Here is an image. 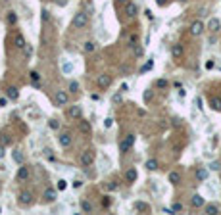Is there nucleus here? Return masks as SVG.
Here are the masks:
<instances>
[{"mask_svg":"<svg viewBox=\"0 0 221 215\" xmlns=\"http://www.w3.org/2000/svg\"><path fill=\"white\" fill-rule=\"evenodd\" d=\"M171 54H173V58H181V56H183V46H181V44H173Z\"/></svg>","mask_w":221,"mask_h":215,"instance_id":"nucleus-21","label":"nucleus"},{"mask_svg":"<svg viewBox=\"0 0 221 215\" xmlns=\"http://www.w3.org/2000/svg\"><path fill=\"white\" fill-rule=\"evenodd\" d=\"M6 94H8L10 100H18V98H19V92H18V88H15V87H8Z\"/></svg>","mask_w":221,"mask_h":215,"instance_id":"nucleus-13","label":"nucleus"},{"mask_svg":"<svg viewBox=\"0 0 221 215\" xmlns=\"http://www.w3.org/2000/svg\"><path fill=\"white\" fill-rule=\"evenodd\" d=\"M48 19H50V14L46 10H43V21H48Z\"/></svg>","mask_w":221,"mask_h":215,"instance_id":"nucleus-38","label":"nucleus"},{"mask_svg":"<svg viewBox=\"0 0 221 215\" xmlns=\"http://www.w3.org/2000/svg\"><path fill=\"white\" fill-rule=\"evenodd\" d=\"M135 54L140 58V56H143V48H136V50H135Z\"/></svg>","mask_w":221,"mask_h":215,"instance_id":"nucleus-48","label":"nucleus"},{"mask_svg":"<svg viewBox=\"0 0 221 215\" xmlns=\"http://www.w3.org/2000/svg\"><path fill=\"white\" fill-rule=\"evenodd\" d=\"M150 98H152V92H144V100H146V102H148V100H150Z\"/></svg>","mask_w":221,"mask_h":215,"instance_id":"nucleus-47","label":"nucleus"},{"mask_svg":"<svg viewBox=\"0 0 221 215\" xmlns=\"http://www.w3.org/2000/svg\"><path fill=\"white\" fill-rule=\"evenodd\" d=\"M173 211H181V209H183V206H181V204H173Z\"/></svg>","mask_w":221,"mask_h":215,"instance_id":"nucleus-39","label":"nucleus"},{"mask_svg":"<svg viewBox=\"0 0 221 215\" xmlns=\"http://www.w3.org/2000/svg\"><path fill=\"white\" fill-rule=\"evenodd\" d=\"M81 186H83L81 181H73V188H81Z\"/></svg>","mask_w":221,"mask_h":215,"instance_id":"nucleus-41","label":"nucleus"},{"mask_svg":"<svg viewBox=\"0 0 221 215\" xmlns=\"http://www.w3.org/2000/svg\"><path fill=\"white\" fill-rule=\"evenodd\" d=\"M44 198H46V200H48V202L56 200V190H54V188H52V186H48V188H46V190H44Z\"/></svg>","mask_w":221,"mask_h":215,"instance_id":"nucleus-17","label":"nucleus"},{"mask_svg":"<svg viewBox=\"0 0 221 215\" xmlns=\"http://www.w3.org/2000/svg\"><path fill=\"white\" fill-rule=\"evenodd\" d=\"M56 4H58V6H66L67 0H56Z\"/></svg>","mask_w":221,"mask_h":215,"instance_id":"nucleus-45","label":"nucleus"},{"mask_svg":"<svg viewBox=\"0 0 221 215\" xmlns=\"http://www.w3.org/2000/svg\"><path fill=\"white\" fill-rule=\"evenodd\" d=\"M14 158H15V161H19V163L23 161V156H21V152H14Z\"/></svg>","mask_w":221,"mask_h":215,"instance_id":"nucleus-35","label":"nucleus"},{"mask_svg":"<svg viewBox=\"0 0 221 215\" xmlns=\"http://www.w3.org/2000/svg\"><path fill=\"white\" fill-rule=\"evenodd\" d=\"M156 87H158V88H165V87H167V81H165V79H158V81H156Z\"/></svg>","mask_w":221,"mask_h":215,"instance_id":"nucleus-30","label":"nucleus"},{"mask_svg":"<svg viewBox=\"0 0 221 215\" xmlns=\"http://www.w3.org/2000/svg\"><path fill=\"white\" fill-rule=\"evenodd\" d=\"M136 177H139V175H136V169H129L127 173H125V179H127V182H135Z\"/></svg>","mask_w":221,"mask_h":215,"instance_id":"nucleus-18","label":"nucleus"},{"mask_svg":"<svg viewBox=\"0 0 221 215\" xmlns=\"http://www.w3.org/2000/svg\"><path fill=\"white\" fill-rule=\"evenodd\" d=\"M210 106H212V109H215V112H221V98L213 96L212 100H210Z\"/></svg>","mask_w":221,"mask_h":215,"instance_id":"nucleus-15","label":"nucleus"},{"mask_svg":"<svg viewBox=\"0 0 221 215\" xmlns=\"http://www.w3.org/2000/svg\"><path fill=\"white\" fill-rule=\"evenodd\" d=\"M156 2H158V6H165V2H167V0H156Z\"/></svg>","mask_w":221,"mask_h":215,"instance_id":"nucleus-50","label":"nucleus"},{"mask_svg":"<svg viewBox=\"0 0 221 215\" xmlns=\"http://www.w3.org/2000/svg\"><path fill=\"white\" fill-rule=\"evenodd\" d=\"M81 209H83V213H92V204L87 202V200H83L81 202Z\"/></svg>","mask_w":221,"mask_h":215,"instance_id":"nucleus-22","label":"nucleus"},{"mask_svg":"<svg viewBox=\"0 0 221 215\" xmlns=\"http://www.w3.org/2000/svg\"><path fill=\"white\" fill-rule=\"evenodd\" d=\"M81 115H83V112H81V108H79V106H73V108L69 109V117H73V119H81Z\"/></svg>","mask_w":221,"mask_h":215,"instance_id":"nucleus-16","label":"nucleus"},{"mask_svg":"<svg viewBox=\"0 0 221 215\" xmlns=\"http://www.w3.org/2000/svg\"><path fill=\"white\" fill-rule=\"evenodd\" d=\"M115 188H117V185H115V182H110V185H108V190H115Z\"/></svg>","mask_w":221,"mask_h":215,"instance_id":"nucleus-43","label":"nucleus"},{"mask_svg":"<svg viewBox=\"0 0 221 215\" xmlns=\"http://www.w3.org/2000/svg\"><path fill=\"white\" fill-rule=\"evenodd\" d=\"M152 67H154V60H150V62H146V64L140 67V73H146V71H150Z\"/></svg>","mask_w":221,"mask_h":215,"instance_id":"nucleus-27","label":"nucleus"},{"mask_svg":"<svg viewBox=\"0 0 221 215\" xmlns=\"http://www.w3.org/2000/svg\"><path fill=\"white\" fill-rule=\"evenodd\" d=\"M146 169H148V171H156L158 169V161L156 160H148V161H146Z\"/></svg>","mask_w":221,"mask_h":215,"instance_id":"nucleus-26","label":"nucleus"},{"mask_svg":"<svg viewBox=\"0 0 221 215\" xmlns=\"http://www.w3.org/2000/svg\"><path fill=\"white\" fill-rule=\"evenodd\" d=\"M69 90H71V92H77V90H79V83L71 81V83H69Z\"/></svg>","mask_w":221,"mask_h":215,"instance_id":"nucleus-32","label":"nucleus"},{"mask_svg":"<svg viewBox=\"0 0 221 215\" xmlns=\"http://www.w3.org/2000/svg\"><path fill=\"white\" fill-rule=\"evenodd\" d=\"M204 211H206L208 215H215V213H217V206H215V204H208Z\"/></svg>","mask_w":221,"mask_h":215,"instance_id":"nucleus-24","label":"nucleus"},{"mask_svg":"<svg viewBox=\"0 0 221 215\" xmlns=\"http://www.w3.org/2000/svg\"><path fill=\"white\" fill-rule=\"evenodd\" d=\"M66 188H67V182H66L64 179L58 181V190H66Z\"/></svg>","mask_w":221,"mask_h":215,"instance_id":"nucleus-33","label":"nucleus"},{"mask_svg":"<svg viewBox=\"0 0 221 215\" xmlns=\"http://www.w3.org/2000/svg\"><path fill=\"white\" fill-rule=\"evenodd\" d=\"M31 202H33V194L31 192H21L19 194V204H21V206H29Z\"/></svg>","mask_w":221,"mask_h":215,"instance_id":"nucleus-6","label":"nucleus"},{"mask_svg":"<svg viewBox=\"0 0 221 215\" xmlns=\"http://www.w3.org/2000/svg\"><path fill=\"white\" fill-rule=\"evenodd\" d=\"M112 123H114V119H112V117H108L106 121H104V127H112Z\"/></svg>","mask_w":221,"mask_h":215,"instance_id":"nucleus-40","label":"nucleus"},{"mask_svg":"<svg viewBox=\"0 0 221 215\" xmlns=\"http://www.w3.org/2000/svg\"><path fill=\"white\" fill-rule=\"evenodd\" d=\"M133 144H135V134H127L121 142H119V152H127Z\"/></svg>","mask_w":221,"mask_h":215,"instance_id":"nucleus-2","label":"nucleus"},{"mask_svg":"<svg viewBox=\"0 0 221 215\" xmlns=\"http://www.w3.org/2000/svg\"><path fill=\"white\" fill-rule=\"evenodd\" d=\"M87 23H88V15H87V14L77 12L75 15H73V27H75V29H83V27H87Z\"/></svg>","mask_w":221,"mask_h":215,"instance_id":"nucleus-1","label":"nucleus"},{"mask_svg":"<svg viewBox=\"0 0 221 215\" xmlns=\"http://www.w3.org/2000/svg\"><path fill=\"white\" fill-rule=\"evenodd\" d=\"M191 204H192V207H202V206H204V198L200 196V194H194L192 200H191Z\"/></svg>","mask_w":221,"mask_h":215,"instance_id":"nucleus-14","label":"nucleus"},{"mask_svg":"<svg viewBox=\"0 0 221 215\" xmlns=\"http://www.w3.org/2000/svg\"><path fill=\"white\" fill-rule=\"evenodd\" d=\"M136 12H139V8H136V4L133 2H127V6H125V14L129 15V17H135Z\"/></svg>","mask_w":221,"mask_h":215,"instance_id":"nucleus-11","label":"nucleus"},{"mask_svg":"<svg viewBox=\"0 0 221 215\" xmlns=\"http://www.w3.org/2000/svg\"><path fill=\"white\" fill-rule=\"evenodd\" d=\"M167 179H169V182H171V185H179V181H181V175H179L177 171H171Z\"/></svg>","mask_w":221,"mask_h":215,"instance_id":"nucleus-20","label":"nucleus"},{"mask_svg":"<svg viewBox=\"0 0 221 215\" xmlns=\"http://www.w3.org/2000/svg\"><path fill=\"white\" fill-rule=\"evenodd\" d=\"M210 169H213V171H219V169H221V163H219V161H213V163L210 165Z\"/></svg>","mask_w":221,"mask_h":215,"instance_id":"nucleus-34","label":"nucleus"},{"mask_svg":"<svg viewBox=\"0 0 221 215\" xmlns=\"http://www.w3.org/2000/svg\"><path fill=\"white\" fill-rule=\"evenodd\" d=\"M135 209L136 211H140V213H144V211H148L150 206L148 204H144V202H135Z\"/></svg>","mask_w":221,"mask_h":215,"instance_id":"nucleus-19","label":"nucleus"},{"mask_svg":"<svg viewBox=\"0 0 221 215\" xmlns=\"http://www.w3.org/2000/svg\"><path fill=\"white\" fill-rule=\"evenodd\" d=\"M208 27H210V31H219V27H221V21H219V19H212Z\"/></svg>","mask_w":221,"mask_h":215,"instance_id":"nucleus-25","label":"nucleus"},{"mask_svg":"<svg viewBox=\"0 0 221 215\" xmlns=\"http://www.w3.org/2000/svg\"><path fill=\"white\" fill-rule=\"evenodd\" d=\"M144 14H146V17H148V19H152V17H154V15H152V12H150V10H146Z\"/></svg>","mask_w":221,"mask_h":215,"instance_id":"nucleus-49","label":"nucleus"},{"mask_svg":"<svg viewBox=\"0 0 221 215\" xmlns=\"http://www.w3.org/2000/svg\"><path fill=\"white\" fill-rule=\"evenodd\" d=\"M79 131H81L83 134H91V123L85 121V119H79Z\"/></svg>","mask_w":221,"mask_h":215,"instance_id":"nucleus-8","label":"nucleus"},{"mask_svg":"<svg viewBox=\"0 0 221 215\" xmlns=\"http://www.w3.org/2000/svg\"><path fill=\"white\" fill-rule=\"evenodd\" d=\"M114 102H115V104L121 102V94H114Z\"/></svg>","mask_w":221,"mask_h":215,"instance_id":"nucleus-42","label":"nucleus"},{"mask_svg":"<svg viewBox=\"0 0 221 215\" xmlns=\"http://www.w3.org/2000/svg\"><path fill=\"white\" fill-rule=\"evenodd\" d=\"M117 2H127V0H117Z\"/></svg>","mask_w":221,"mask_h":215,"instance_id":"nucleus-52","label":"nucleus"},{"mask_svg":"<svg viewBox=\"0 0 221 215\" xmlns=\"http://www.w3.org/2000/svg\"><path fill=\"white\" fill-rule=\"evenodd\" d=\"M83 50H85V52H92V50H94V43L87 40V43H85V46H83Z\"/></svg>","mask_w":221,"mask_h":215,"instance_id":"nucleus-29","label":"nucleus"},{"mask_svg":"<svg viewBox=\"0 0 221 215\" xmlns=\"http://www.w3.org/2000/svg\"><path fill=\"white\" fill-rule=\"evenodd\" d=\"M48 125H50V129H54V131H56L58 127H60V123H58V121H54V119H52V121H50Z\"/></svg>","mask_w":221,"mask_h":215,"instance_id":"nucleus-37","label":"nucleus"},{"mask_svg":"<svg viewBox=\"0 0 221 215\" xmlns=\"http://www.w3.org/2000/svg\"><path fill=\"white\" fill-rule=\"evenodd\" d=\"M110 85H112V77H110V75H100L98 77V87L100 88H106Z\"/></svg>","mask_w":221,"mask_h":215,"instance_id":"nucleus-9","label":"nucleus"},{"mask_svg":"<svg viewBox=\"0 0 221 215\" xmlns=\"http://www.w3.org/2000/svg\"><path fill=\"white\" fill-rule=\"evenodd\" d=\"M14 44H15V48H25L27 46V43H25V39H23V35H15L14 36Z\"/></svg>","mask_w":221,"mask_h":215,"instance_id":"nucleus-12","label":"nucleus"},{"mask_svg":"<svg viewBox=\"0 0 221 215\" xmlns=\"http://www.w3.org/2000/svg\"><path fill=\"white\" fill-rule=\"evenodd\" d=\"M29 77H31V81H33V83H37V81L40 79V75H39L37 71H31V73H29Z\"/></svg>","mask_w":221,"mask_h":215,"instance_id":"nucleus-31","label":"nucleus"},{"mask_svg":"<svg viewBox=\"0 0 221 215\" xmlns=\"http://www.w3.org/2000/svg\"><path fill=\"white\" fill-rule=\"evenodd\" d=\"M6 106V98H0V108H4Z\"/></svg>","mask_w":221,"mask_h":215,"instance_id":"nucleus-51","label":"nucleus"},{"mask_svg":"<svg viewBox=\"0 0 221 215\" xmlns=\"http://www.w3.org/2000/svg\"><path fill=\"white\" fill-rule=\"evenodd\" d=\"M110 204H112V200H110L108 196H104V198H102V206H104V207H108Z\"/></svg>","mask_w":221,"mask_h":215,"instance_id":"nucleus-36","label":"nucleus"},{"mask_svg":"<svg viewBox=\"0 0 221 215\" xmlns=\"http://www.w3.org/2000/svg\"><path fill=\"white\" fill-rule=\"evenodd\" d=\"M29 179V169H27V165H21L18 169V181H27Z\"/></svg>","mask_w":221,"mask_h":215,"instance_id":"nucleus-10","label":"nucleus"},{"mask_svg":"<svg viewBox=\"0 0 221 215\" xmlns=\"http://www.w3.org/2000/svg\"><path fill=\"white\" fill-rule=\"evenodd\" d=\"M191 33H192L194 36L202 35V33H204V23H202V21H194V23L191 25Z\"/></svg>","mask_w":221,"mask_h":215,"instance_id":"nucleus-4","label":"nucleus"},{"mask_svg":"<svg viewBox=\"0 0 221 215\" xmlns=\"http://www.w3.org/2000/svg\"><path fill=\"white\" fill-rule=\"evenodd\" d=\"M6 19H8V23H15L18 21V15H15V12H8V15H6Z\"/></svg>","mask_w":221,"mask_h":215,"instance_id":"nucleus-28","label":"nucleus"},{"mask_svg":"<svg viewBox=\"0 0 221 215\" xmlns=\"http://www.w3.org/2000/svg\"><path fill=\"white\" fill-rule=\"evenodd\" d=\"M64 71L69 73V71H71V64H66V65H64Z\"/></svg>","mask_w":221,"mask_h":215,"instance_id":"nucleus-46","label":"nucleus"},{"mask_svg":"<svg viewBox=\"0 0 221 215\" xmlns=\"http://www.w3.org/2000/svg\"><path fill=\"white\" fill-rule=\"evenodd\" d=\"M73 142V138H71V134L69 133H64V134H60V144L64 146V148H69Z\"/></svg>","mask_w":221,"mask_h":215,"instance_id":"nucleus-7","label":"nucleus"},{"mask_svg":"<svg viewBox=\"0 0 221 215\" xmlns=\"http://www.w3.org/2000/svg\"><path fill=\"white\" fill-rule=\"evenodd\" d=\"M4 156H6V150H4V146L0 144V158H4Z\"/></svg>","mask_w":221,"mask_h":215,"instance_id":"nucleus-44","label":"nucleus"},{"mask_svg":"<svg viewBox=\"0 0 221 215\" xmlns=\"http://www.w3.org/2000/svg\"><path fill=\"white\" fill-rule=\"evenodd\" d=\"M67 100H69V96H67L64 90H58V92H56V102H58V106H66Z\"/></svg>","mask_w":221,"mask_h":215,"instance_id":"nucleus-5","label":"nucleus"},{"mask_svg":"<svg viewBox=\"0 0 221 215\" xmlns=\"http://www.w3.org/2000/svg\"><path fill=\"white\" fill-rule=\"evenodd\" d=\"M196 179H198V181H206V179H208V171L204 169V167L196 171Z\"/></svg>","mask_w":221,"mask_h":215,"instance_id":"nucleus-23","label":"nucleus"},{"mask_svg":"<svg viewBox=\"0 0 221 215\" xmlns=\"http://www.w3.org/2000/svg\"><path fill=\"white\" fill-rule=\"evenodd\" d=\"M92 161H94V152L92 150H85L81 154V163L85 167H88V165H92Z\"/></svg>","mask_w":221,"mask_h":215,"instance_id":"nucleus-3","label":"nucleus"}]
</instances>
